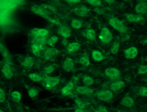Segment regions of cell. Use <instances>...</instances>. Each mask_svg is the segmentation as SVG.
I'll return each instance as SVG.
<instances>
[{
	"instance_id": "1",
	"label": "cell",
	"mask_w": 147,
	"mask_h": 112,
	"mask_svg": "<svg viewBox=\"0 0 147 112\" xmlns=\"http://www.w3.org/2000/svg\"><path fill=\"white\" fill-rule=\"evenodd\" d=\"M61 78L59 77L46 76L45 77L42 84L47 89H51L56 87L60 84Z\"/></svg>"
},
{
	"instance_id": "2",
	"label": "cell",
	"mask_w": 147,
	"mask_h": 112,
	"mask_svg": "<svg viewBox=\"0 0 147 112\" xmlns=\"http://www.w3.org/2000/svg\"><path fill=\"white\" fill-rule=\"evenodd\" d=\"M109 24L114 29L120 33H125L127 31L128 28L123 22L116 17H113L109 20Z\"/></svg>"
},
{
	"instance_id": "3",
	"label": "cell",
	"mask_w": 147,
	"mask_h": 112,
	"mask_svg": "<svg viewBox=\"0 0 147 112\" xmlns=\"http://www.w3.org/2000/svg\"><path fill=\"white\" fill-rule=\"evenodd\" d=\"M97 96L100 101L107 102L111 101L113 98V92L111 90H103L97 93Z\"/></svg>"
},
{
	"instance_id": "4",
	"label": "cell",
	"mask_w": 147,
	"mask_h": 112,
	"mask_svg": "<svg viewBox=\"0 0 147 112\" xmlns=\"http://www.w3.org/2000/svg\"><path fill=\"white\" fill-rule=\"evenodd\" d=\"M99 38L103 43L107 44L110 43L112 40L113 34L109 28L104 27L100 31Z\"/></svg>"
},
{
	"instance_id": "5",
	"label": "cell",
	"mask_w": 147,
	"mask_h": 112,
	"mask_svg": "<svg viewBox=\"0 0 147 112\" xmlns=\"http://www.w3.org/2000/svg\"><path fill=\"white\" fill-rule=\"evenodd\" d=\"M32 34L36 38H45L49 34V31L42 28H34L31 31Z\"/></svg>"
},
{
	"instance_id": "6",
	"label": "cell",
	"mask_w": 147,
	"mask_h": 112,
	"mask_svg": "<svg viewBox=\"0 0 147 112\" xmlns=\"http://www.w3.org/2000/svg\"><path fill=\"white\" fill-rule=\"evenodd\" d=\"M105 73L106 76L111 80H115L119 77L120 75V71L114 67L107 68Z\"/></svg>"
},
{
	"instance_id": "7",
	"label": "cell",
	"mask_w": 147,
	"mask_h": 112,
	"mask_svg": "<svg viewBox=\"0 0 147 112\" xmlns=\"http://www.w3.org/2000/svg\"><path fill=\"white\" fill-rule=\"evenodd\" d=\"M59 51L54 47H49L45 49L44 53L45 58L47 60H52L59 54Z\"/></svg>"
},
{
	"instance_id": "8",
	"label": "cell",
	"mask_w": 147,
	"mask_h": 112,
	"mask_svg": "<svg viewBox=\"0 0 147 112\" xmlns=\"http://www.w3.org/2000/svg\"><path fill=\"white\" fill-rule=\"evenodd\" d=\"M31 10L34 13L43 17L46 16H49L51 14L50 12L48 9L44 8L42 6L34 5L31 7Z\"/></svg>"
},
{
	"instance_id": "9",
	"label": "cell",
	"mask_w": 147,
	"mask_h": 112,
	"mask_svg": "<svg viewBox=\"0 0 147 112\" xmlns=\"http://www.w3.org/2000/svg\"><path fill=\"white\" fill-rule=\"evenodd\" d=\"M89 9L85 5H80L74 9V12L76 15L84 17L88 14Z\"/></svg>"
},
{
	"instance_id": "10",
	"label": "cell",
	"mask_w": 147,
	"mask_h": 112,
	"mask_svg": "<svg viewBox=\"0 0 147 112\" xmlns=\"http://www.w3.org/2000/svg\"><path fill=\"white\" fill-rule=\"evenodd\" d=\"M138 54V50L136 47H131L124 51L125 57L128 59L136 58Z\"/></svg>"
},
{
	"instance_id": "11",
	"label": "cell",
	"mask_w": 147,
	"mask_h": 112,
	"mask_svg": "<svg viewBox=\"0 0 147 112\" xmlns=\"http://www.w3.org/2000/svg\"><path fill=\"white\" fill-rule=\"evenodd\" d=\"M1 71L3 76L7 79H11L13 76V73L10 65L7 63H5L2 65Z\"/></svg>"
},
{
	"instance_id": "12",
	"label": "cell",
	"mask_w": 147,
	"mask_h": 112,
	"mask_svg": "<svg viewBox=\"0 0 147 112\" xmlns=\"http://www.w3.org/2000/svg\"><path fill=\"white\" fill-rule=\"evenodd\" d=\"M74 88V84L72 81L68 82L61 89V93L63 95L68 96L70 95Z\"/></svg>"
},
{
	"instance_id": "13",
	"label": "cell",
	"mask_w": 147,
	"mask_h": 112,
	"mask_svg": "<svg viewBox=\"0 0 147 112\" xmlns=\"http://www.w3.org/2000/svg\"><path fill=\"white\" fill-rule=\"evenodd\" d=\"M74 67V60L70 57H67L63 61V68L67 72L72 71Z\"/></svg>"
},
{
	"instance_id": "14",
	"label": "cell",
	"mask_w": 147,
	"mask_h": 112,
	"mask_svg": "<svg viewBox=\"0 0 147 112\" xmlns=\"http://www.w3.org/2000/svg\"><path fill=\"white\" fill-rule=\"evenodd\" d=\"M59 34L65 38H69L71 35L72 30L71 28L67 25H63L60 27L58 31Z\"/></svg>"
},
{
	"instance_id": "15",
	"label": "cell",
	"mask_w": 147,
	"mask_h": 112,
	"mask_svg": "<svg viewBox=\"0 0 147 112\" xmlns=\"http://www.w3.org/2000/svg\"><path fill=\"white\" fill-rule=\"evenodd\" d=\"M76 90L78 93L82 95H91L94 92V90L92 88L84 85L77 87Z\"/></svg>"
},
{
	"instance_id": "16",
	"label": "cell",
	"mask_w": 147,
	"mask_h": 112,
	"mask_svg": "<svg viewBox=\"0 0 147 112\" xmlns=\"http://www.w3.org/2000/svg\"><path fill=\"white\" fill-rule=\"evenodd\" d=\"M125 84V83L124 81L122 80H117L112 83L110 86V89L113 92H118L124 87Z\"/></svg>"
},
{
	"instance_id": "17",
	"label": "cell",
	"mask_w": 147,
	"mask_h": 112,
	"mask_svg": "<svg viewBox=\"0 0 147 112\" xmlns=\"http://www.w3.org/2000/svg\"><path fill=\"white\" fill-rule=\"evenodd\" d=\"M135 11L138 14L147 13V3L142 2L138 3L135 7Z\"/></svg>"
},
{
	"instance_id": "18",
	"label": "cell",
	"mask_w": 147,
	"mask_h": 112,
	"mask_svg": "<svg viewBox=\"0 0 147 112\" xmlns=\"http://www.w3.org/2000/svg\"><path fill=\"white\" fill-rule=\"evenodd\" d=\"M35 60L31 57H25L21 63V65L26 69H30L34 65Z\"/></svg>"
},
{
	"instance_id": "19",
	"label": "cell",
	"mask_w": 147,
	"mask_h": 112,
	"mask_svg": "<svg viewBox=\"0 0 147 112\" xmlns=\"http://www.w3.org/2000/svg\"><path fill=\"white\" fill-rule=\"evenodd\" d=\"M135 103V101L132 97L130 96H125L121 100L120 104L126 108H131L133 107Z\"/></svg>"
},
{
	"instance_id": "20",
	"label": "cell",
	"mask_w": 147,
	"mask_h": 112,
	"mask_svg": "<svg viewBox=\"0 0 147 112\" xmlns=\"http://www.w3.org/2000/svg\"><path fill=\"white\" fill-rule=\"evenodd\" d=\"M126 18L127 21L131 22H140L144 19L142 15L132 13L126 15Z\"/></svg>"
},
{
	"instance_id": "21",
	"label": "cell",
	"mask_w": 147,
	"mask_h": 112,
	"mask_svg": "<svg viewBox=\"0 0 147 112\" xmlns=\"http://www.w3.org/2000/svg\"><path fill=\"white\" fill-rule=\"evenodd\" d=\"M80 47V44L78 42H71L67 45V51L69 53H74L78 51Z\"/></svg>"
},
{
	"instance_id": "22",
	"label": "cell",
	"mask_w": 147,
	"mask_h": 112,
	"mask_svg": "<svg viewBox=\"0 0 147 112\" xmlns=\"http://www.w3.org/2000/svg\"><path fill=\"white\" fill-rule=\"evenodd\" d=\"M31 50L32 53L37 57H39L41 54V51L43 48V45L38 43H34L32 45Z\"/></svg>"
},
{
	"instance_id": "23",
	"label": "cell",
	"mask_w": 147,
	"mask_h": 112,
	"mask_svg": "<svg viewBox=\"0 0 147 112\" xmlns=\"http://www.w3.org/2000/svg\"><path fill=\"white\" fill-rule=\"evenodd\" d=\"M28 77L31 80L36 82H42L45 78V77L37 73H30L28 75Z\"/></svg>"
},
{
	"instance_id": "24",
	"label": "cell",
	"mask_w": 147,
	"mask_h": 112,
	"mask_svg": "<svg viewBox=\"0 0 147 112\" xmlns=\"http://www.w3.org/2000/svg\"><path fill=\"white\" fill-rule=\"evenodd\" d=\"M92 56L93 59L95 62H100L104 59L103 53L98 50H93L92 51Z\"/></svg>"
},
{
	"instance_id": "25",
	"label": "cell",
	"mask_w": 147,
	"mask_h": 112,
	"mask_svg": "<svg viewBox=\"0 0 147 112\" xmlns=\"http://www.w3.org/2000/svg\"><path fill=\"white\" fill-rule=\"evenodd\" d=\"M11 98L14 102L19 103L22 100V94L20 91L14 90L11 93Z\"/></svg>"
},
{
	"instance_id": "26",
	"label": "cell",
	"mask_w": 147,
	"mask_h": 112,
	"mask_svg": "<svg viewBox=\"0 0 147 112\" xmlns=\"http://www.w3.org/2000/svg\"><path fill=\"white\" fill-rule=\"evenodd\" d=\"M27 89L28 95L31 98H36L38 95L39 90L38 89L33 87H28Z\"/></svg>"
},
{
	"instance_id": "27",
	"label": "cell",
	"mask_w": 147,
	"mask_h": 112,
	"mask_svg": "<svg viewBox=\"0 0 147 112\" xmlns=\"http://www.w3.org/2000/svg\"><path fill=\"white\" fill-rule=\"evenodd\" d=\"M82 82L84 86H87V87H90L93 85L94 83V79L89 76L86 75L84 76L82 78Z\"/></svg>"
},
{
	"instance_id": "28",
	"label": "cell",
	"mask_w": 147,
	"mask_h": 112,
	"mask_svg": "<svg viewBox=\"0 0 147 112\" xmlns=\"http://www.w3.org/2000/svg\"><path fill=\"white\" fill-rule=\"evenodd\" d=\"M79 63L84 67H88L91 64L89 57L86 54L82 55L79 59Z\"/></svg>"
},
{
	"instance_id": "29",
	"label": "cell",
	"mask_w": 147,
	"mask_h": 112,
	"mask_svg": "<svg viewBox=\"0 0 147 112\" xmlns=\"http://www.w3.org/2000/svg\"><path fill=\"white\" fill-rule=\"evenodd\" d=\"M86 37L88 39L90 40H95L96 39V32L93 29L89 28L86 31Z\"/></svg>"
},
{
	"instance_id": "30",
	"label": "cell",
	"mask_w": 147,
	"mask_h": 112,
	"mask_svg": "<svg viewBox=\"0 0 147 112\" xmlns=\"http://www.w3.org/2000/svg\"><path fill=\"white\" fill-rule=\"evenodd\" d=\"M71 26L74 29H80L82 27V23L80 20L73 19L71 21Z\"/></svg>"
},
{
	"instance_id": "31",
	"label": "cell",
	"mask_w": 147,
	"mask_h": 112,
	"mask_svg": "<svg viewBox=\"0 0 147 112\" xmlns=\"http://www.w3.org/2000/svg\"><path fill=\"white\" fill-rule=\"evenodd\" d=\"M59 38L56 35H53L47 41V44L51 47H54L55 45L58 42Z\"/></svg>"
},
{
	"instance_id": "32",
	"label": "cell",
	"mask_w": 147,
	"mask_h": 112,
	"mask_svg": "<svg viewBox=\"0 0 147 112\" xmlns=\"http://www.w3.org/2000/svg\"><path fill=\"white\" fill-rule=\"evenodd\" d=\"M75 103L77 106V107L79 108L85 109L86 107V103L80 98H76L74 100Z\"/></svg>"
},
{
	"instance_id": "33",
	"label": "cell",
	"mask_w": 147,
	"mask_h": 112,
	"mask_svg": "<svg viewBox=\"0 0 147 112\" xmlns=\"http://www.w3.org/2000/svg\"><path fill=\"white\" fill-rule=\"evenodd\" d=\"M120 45L118 42H114L111 49V52L112 54H116L117 53L119 49Z\"/></svg>"
},
{
	"instance_id": "34",
	"label": "cell",
	"mask_w": 147,
	"mask_h": 112,
	"mask_svg": "<svg viewBox=\"0 0 147 112\" xmlns=\"http://www.w3.org/2000/svg\"><path fill=\"white\" fill-rule=\"evenodd\" d=\"M55 65L52 64L48 65L45 67L44 72H45V74L49 75L53 73L55 70Z\"/></svg>"
},
{
	"instance_id": "35",
	"label": "cell",
	"mask_w": 147,
	"mask_h": 112,
	"mask_svg": "<svg viewBox=\"0 0 147 112\" xmlns=\"http://www.w3.org/2000/svg\"><path fill=\"white\" fill-rule=\"evenodd\" d=\"M0 50H1V52L3 57L7 60H8L9 59V58L8 51L6 47H5V46L3 45L1 43V45H0Z\"/></svg>"
},
{
	"instance_id": "36",
	"label": "cell",
	"mask_w": 147,
	"mask_h": 112,
	"mask_svg": "<svg viewBox=\"0 0 147 112\" xmlns=\"http://www.w3.org/2000/svg\"><path fill=\"white\" fill-rule=\"evenodd\" d=\"M86 1L88 4L93 7H99L102 4L101 1L100 0H88Z\"/></svg>"
},
{
	"instance_id": "37",
	"label": "cell",
	"mask_w": 147,
	"mask_h": 112,
	"mask_svg": "<svg viewBox=\"0 0 147 112\" xmlns=\"http://www.w3.org/2000/svg\"><path fill=\"white\" fill-rule=\"evenodd\" d=\"M139 95L142 96H147V87L142 86L140 87L138 90Z\"/></svg>"
},
{
	"instance_id": "38",
	"label": "cell",
	"mask_w": 147,
	"mask_h": 112,
	"mask_svg": "<svg viewBox=\"0 0 147 112\" xmlns=\"http://www.w3.org/2000/svg\"><path fill=\"white\" fill-rule=\"evenodd\" d=\"M147 73V65H142L138 68V74L143 75Z\"/></svg>"
},
{
	"instance_id": "39",
	"label": "cell",
	"mask_w": 147,
	"mask_h": 112,
	"mask_svg": "<svg viewBox=\"0 0 147 112\" xmlns=\"http://www.w3.org/2000/svg\"><path fill=\"white\" fill-rule=\"evenodd\" d=\"M6 99L5 93V90L2 88H0V103H4Z\"/></svg>"
},
{
	"instance_id": "40",
	"label": "cell",
	"mask_w": 147,
	"mask_h": 112,
	"mask_svg": "<svg viewBox=\"0 0 147 112\" xmlns=\"http://www.w3.org/2000/svg\"><path fill=\"white\" fill-rule=\"evenodd\" d=\"M94 112H108V111L105 106L99 105L95 109Z\"/></svg>"
},
{
	"instance_id": "41",
	"label": "cell",
	"mask_w": 147,
	"mask_h": 112,
	"mask_svg": "<svg viewBox=\"0 0 147 112\" xmlns=\"http://www.w3.org/2000/svg\"><path fill=\"white\" fill-rule=\"evenodd\" d=\"M42 7H43L44 8L48 9L49 11H53V12H56L57 9L55 7H53V6H51V5H48V4H43L41 5Z\"/></svg>"
},
{
	"instance_id": "42",
	"label": "cell",
	"mask_w": 147,
	"mask_h": 112,
	"mask_svg": "<svg viewBox=\"0 0 147 112\" xmlns=\"http://www.w3.org/2000/svg\"><path fill=\"white\" fill-rule=\"evenodd\" d=\"M66 1L68 2L69 3H71V4H75L76 3H79L81 1L80 0H68V1Z\"/></svg>"
},
{
	"instance_id": "43",
	"label": "cell",
	"mask_w": 147,
	"mask_h": 112,
	"mask_svg": "<svg viewBox=\"0 0 147 112\" xmlns=\"http://www.w3.org/2000/svg\"><path fill=\"white\" fill-rule=\"evenodd\" d=\"M74 112H87L85 109L77 107L75 109Z\"/></svg>"
},
{
	"instance_id": "44",
	"label": "cell",
	"mask_w": 147,
	"mask_h": 112,
	"mask_svg": "<svg viewBox=\"0 0 147 112\" xmlns=\"http://www.w3.org/2000/svg\"><path fill=\"white\" fill-rule=\"evenodd\" d=\"M105 1L107 2L108 3H112L115 1H113V0H106Z\"/></svg>"
},
{
	"instance_id": "45",
	"label": "cell",
	"mask_w": 147,
	"mask_h": 112,
	"mask_svg": "<svg viewBox=\"0 0 147 112\" xmlns=\"http://www.w3.org/2000/svg\"><path fill=\"white\" fill-rule=\"evenodd\" d=\"M0 112H5V111L2 110V109H0Z\"/></svg>"
},
{
	"instance_id": "46",
	"label": "cell",
	"mask_w": 147,
	"mask_h": 112,
	"mask_svg": "<svg viewBox=\"0 0 147 112\" xmlns=\"http://www.w3.org/2000/svg\"><path fill=\"white\" fill-rule=\"evenodd\" d=\"M145 60H147V57L146 58V59H145Z\"/></svg>"
},
{
	"instance_id": "47",
	"label": "cell",
	"mask_w": 147,
	"mask_h": 112,
	"mask_svg": "<svg viewBox=\"0 0 147 112\" xmlns=\"http://www.w3.org/2000/svg\"><path fill=\"white\" fill-rule=\"evenodd\" d=\"M146 80H147V79H146Z\"/></svg>"
},
{
	"instance_id": "48",
	"label": "cell",
	"mask_w": 147,
	"mask_h": 112,
	"mask_svg": "<svg viewBox=\"0 0 147 112\" xmlns=\"http://www.w3.org/2000/svg\"></svg>"
}]
</instances>
